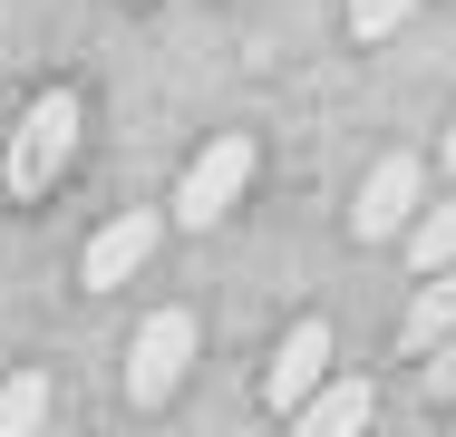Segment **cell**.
Returning a JSON list of instances; mask_svg holds the SVG:
<instances>
[{"instance_id": "cell-1", "label": "cell", "mask_w": 456, "mask_h": 437, "mask_svg": "<svg viewBox=\"0 0 456 437\" xmlns=\"http://www.w3.org/2000/svg\"><path fill=\"white\" fill-rule=\"evenodd\" d=\"M78 127H88L78 87H39L20 107V127H10V194H49L69 175V156H78Z\"/></svg>"}, {"instance_id": "cell-2", "label": "cell", "mask_w": 456, "mask_h": 437, "mask_svg": "<svg viewBox=\"0 0 456 437\" xmlns=\"http://www.w3.org/2000/svg\"><path fill=\"white\" fill-rule=\"evenodd\" d=\"M194 350H204L194 311H156V321L126 341V399H136V408H166L184 389V369H194Z\"/></svg>"}, {"instance_id": "cell-3", "label": "cell", "mask_w": 456, "mask_h": 437, "mask_svg": "<svg viewBox=\"0 0 456 437\" xmlns=\"http://www.w3.org/2000/svg\"><path fill=\"white\" fill-rule=\"evenodd\" d=\"M253 166H263V156H253V136H214V146L175 175V224H194V234H204V224H224V214L243 204Z\"/></svg>"}, {"instance_id": "cell-4", "label": "cell", "mask_w": 456, "mask_h": 437, "mask_svg": "<svg viewBox=\"0 0 456 437\" xmlns=\"http://www.w3.org/2000/svg\"><path fill=\"white\" fill-rule=\"evenodd\" d=\"M418 204H428V166L418 156H379L369 185H360V204H350V234L360 243H388V234L418 224Z\"/></svg>"}, {"instance_id": "cell-5", "label": "cell", "mask_w": 456, "mask_h": 437, "mask_svg": "<svg viewBox=\"0 0 456 437\" xmlns=\"http://www.w3.org/2000/svg\"><path fill=\"white\" fill-rule=\"evenodd\" d=\"M156 234H166V224H156L146 204H126L117 224H97V234H88V253H78V282H88V292H126V272L156 253Z\"/></svg>"}, {"instance_id": "cell-6", "label": "cell", "mask_w": 456, "mask_h": 437, "mask_svg": "<svg viewBox=\"0 0 456 437\" xmlns=\"http://www.w3.org/2000/svg\"><path fill=\"white\" fill-rule=\"evenodd\" d=\"M321 379H330V321H291L273 369H263V408H301Z\"/></svg>"}, {"instance_id": "cell-7", "label": "cell", "mask_w": 456, "mask_h": 437, "mask_svg": "<svg viewBox=\"0 0 456 437\" xmlns=\"http://www.w3.org/2000/svg\"><path fill=\"white\" fill-rule=\"evenodd\" d=\"M379 418V389L369 379H321L301 408H291V437H360Z\"/></svg>"}, {"instance_id": "cell-8", "label": "cell", "mask_w": 456, "mask_h": 437, "mask_svg": "<svg viewBox=\"0 0 456 437\" xmlns=\"http://www.w3.org/2000/svg\"><path fill=\"white\" fill-rule=\"evenodd\" d=\"M447 331H456V272H428V292L408 301V321H398V341H408L418 359H428V350L447 341Z\"/></svg>"}, {"instance_id": "cell-9", "label": "cell", "mask_w": 456, "mask_h": 437, "mask_svg": "<svg viewBox=\"0 0 456 437\" xmlns=\"http://www.w3.org/2000/svg\"><path fill=\"white\" fill-rule=\"evenodd\" d=\"M408 262H418V272H456V194H447V204H418V224H408Z\"/></svg>"}, {"instance_id": "cell-10", "label": "cell", "mask_w": 456, "mask_h": 437, "mask_svg": "<svg viewBox=\"0 0 456 437\" xmlns=\"http://www.w3.org/2000/svg\"><path fill=\"white\" fill-rule=\"evenodd\" d=\"M39 428H49V369L0 379V437H39Z\"/></svg>"}, {"instance_id": "cell-11", "label": "cell", "mask_w": 456, "mask_h": 437, "mask_svg": "<svg viewBox=\"0 0 456 437\" xmlns=\"http://www.w3.org/2000/svg\"><path fill=\"white\" fill-rule=\"evenodd\" d=\"M408 10H418V0H350V39H388V29H408Z\"/></svg>"}, {"instance_id": "cell-12", "label": "cell", "mask_w": 456, "mask_h": 437, "mask_svg": "<svg viewBox=\"0 0 456 437\" xmlns=\"http://www.w3.org/2000/svg\"><path fill=\"white\" fill-rule=\"evenodd\" d=\"M428 389H437V399H456V331L428 350Z\"/></svg>"}, {"instance_id": "cell-13", "label": "cell", "mask_w": 456, "mask_h": 437, "mask_svg": "<svg viewBox=\"0 0 456 437\" xmlns=\"http://www.w3.org/2000/svg\"><path fill=\"white\" fill-rule=\"evenodd\" d=\"M447 166H456V127H447Z\"/></svg>"}, {"instance_id": "cell-14", "label": "cell", "mask_w": 456, "mask_h": 437, "mask_svg": "<svg viewBox=\"0 0 456 437\" xmlns=\"http://www.w3.org/2000/svg\"><path fill=\"white\" fill-rule=\"evenodd\" d=\"M447 437H456V428H447Z\"/></svg>"}]
</instances>
